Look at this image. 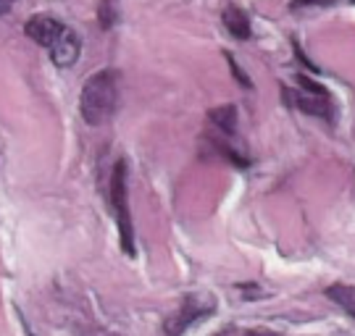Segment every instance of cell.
<instances>
[{
    "mask_svg": "<svg viewBox=\"0 0 355 336\" xmlns=\"http://www.w3.org/2000/svg\"><path fill=\"white\" fill-rule=\"evenodd\" d=\"M116 105H119V71L114 69L95 71L82 85V95H79V113L85 124L103 126L105 121H111Z\"/></svg>",
    "mask_w": 355,
    "mask_h": 336,
    "instance_id": "6da1fadb",
    "label": "cell"
},
{
    "mask_svg": "<svg viewBox=\"0 0 355 336\" xmlns=\"http://www.w3.org/2000/svg\"><path fill=\"white\" fill-rule=\"evenodd\" d=\"M108 202L116 213V224H119V239L124 255L135 258V226H132V213H129V195H127V161H116L111 171V187H108Z\"/></svg>",
    "mask_w": 355,
    "mask_h": 336,
    "instance_id": "7a4b0ae2",
    "label": "cell"
},
{
    "mask_svg": "<svg viewBox=\"0 0 355 336\" xmlns=\"http://www.w3.org/2000/svg\"><path fill=\"white\" fill-rule=\"evenodd\" d=\"M82 53V42H79V35H76L71 26H66V32L61 35V39L51 48V61L58 66V69H71Z\"/></svg>",
    "mask_w": 355,
    "mask_h": 336,
    "instance_id": "8992f818",
    "label": "cell"
},
{
    "mask_svg": "<svg viewBox=\"0 0 355 336\" xmlns=\"http://www.w3.org/2000/svg\"><path fill=\"white\" fill-rule=\"evenodd\" d=\"M327 297L334 299L347 315L355 318V289L353 287H347V284H334V287L327 289Z\"/></svg>",
    "mask_w": 355,
    "mask_h": 336,
    "instance_id": "9c48e42d",
    "label": "cell"
},
{
    "mask_svg": "<svg viewBox=\"0 0 355 336\" xmlns=\"http://www.w3.org/2000/svg\"><path fill=\"white\" fill-rule=\"evenodd\" d=\"M208 121L224 134V137H234L237 134V108L234 105H221L208 113Z\"/></svg>",
    "mask_w": 355,
    "mask_h": 336,
    "instance_id": "ba28073f",
    "label": "cell"
},
{
    "mask_svg": "<svg viewBox=\"0 0 355 336\" xmlns=\"http://www.w3.org/2000/svg\"><path fill=\"white\" fill-rule=\"evenodd\" d=\"M24 32L32 42H37L40 48L51 50L66 32V24H61L58 19H51V16H32L24 24Z\"/></svg>",
    "mask_w": 355,
    "mask_h": 336,
    "instance_id": "5b68a950",
    "label": "cell"
},
{
    "mask_svg": "<svg viewBox=\"0 0 355 336\" xmlns=\"http://www.w3.org/2000/svg\"><path fill=\"white\" fill-rule=\"evenodd\" d=\"M24 331H26V336H32V331H29V326L24 324Z\"/></svg>",
    "mask_w": 355,
    "mask_h": 336,
    "instance_id": "5bb4252c",
    "label": "cell"
},
{
    "mask_svg": "<svg viewBox=\"0 0 355 336\" xmlns=\"http://www.w3.org/2000/svg\"><path fill=\"white\" fill-rule=\"evenodd\" d=\"M11 6H13V0H0V16L11 11Z\"/></svg>",
    "mask_w": 355,
    "mask_h": 336,
    "instance_id": "4fadbf2b",
    "label": "cell"
},
{
    "mask_svg": "<svg viewBox=\"0 0 355 336\" xmlns=\"http://www.w3.org/2000/svg\"><path fill=\"white\" fill-rule=\"evenodd\" d=\"M216 336H277V334L266 331V328H240V326H232V328H224L221 334Z\"/></svg>",
    "mask_w": 355,
    "mask_h": 336,
    "instance_id": "8fae6325",
    "label": "cell"
},
{
    "mask_svg": "<svg viewBox=\"0 0 355 336\" xmlns=\"http://www.w3.org/2000/svg\"><path fill=\"white\" fill-rule=\"evenodd\" d=\"M216 310L214 297H200V294H192L177 308V312H171L166 318L164 331L166 336H182L190 326H195L198 321H203L205 315H211Z\"/></svg>",
    "mask_w": 355,
    "mask_h": 336,
    "instance_id": "277c9868",
    "label": "cell"
},
{
    "mask_svg": "<svg viewBox=\"0 0 355 336\" xmlns=\"http://www.w3.org/2000/svg\"><path fill=\"white\" fill-rule=\"evenodd\" d=\"M227 61H229V66H232V74H234V79H237V82H240L242 87H245V89H250V87H253V85H250V79H248V76H245V71H242L240 66H237V61H234V58H232V55H229V53H227Z\"/></svg>",
    "mask_w": 355,
    "mask_h": 336,
    "instance_id": "7c38bea8",
    "label": "cell"
},
{
    "mask_svg": "<svg viewBox=\"0 0 355 336\" xmlns=\"http://www.w3.org/2000/svg\"><path fill=\"white\" fill-rule=\"evenodd\" d=\"M221 21L229 29V35L237 39H250L253 29H250V19L245 16V11H240L237 6H227L221 13Z\"/></svg>",
    "mask_w": 355,
    "mask_h": 336,
    "instance_id": "52a82bcc",
    "label": "cell"
},
{
    "mask_svg": "<svg viewBox=\"0 0 355 336\" xmlns=\"http://www.w3.org/2000/svg\"><path fill=\"white\" fill-rule=\"evenodd\" d=\"M282 92H284V100H287L290 105L300 108V111L308 113V116H321V118H327V121L334 118L329 89L321 87L311 76L297 74V89L290 92V87H282Z\"/></svg>",
    "mask_w": 355,
    "mask_h": 336,
    "instance_id": "3957f363",
    "label": "cell"
},
{
    "mask_svg": "<svg viewBox=\"0 0 355 336\" xmlns=\"http://www.w3.org/2000/svg\"><path fill=\"white\" fill-rule=\"evenodd\" d=\"M116 19H119L116 0H101V6H98V21H101L103 29H114Z\"/></svg>",
    "mask_w": 355,
    "mask_h": 336,
    "instance_id": "30bf717a",
    "label": "cell"
}]
</instances>
